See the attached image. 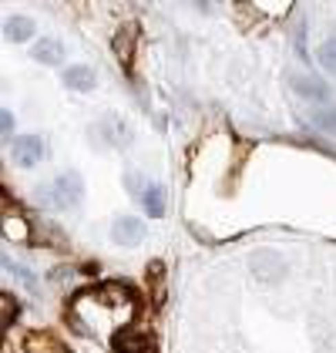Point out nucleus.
I'll list each match as a JSON object with an SVG mask.
<instances>
[{
  "instance_id": "obj_1",
  "label": "nucleus",
  "mask_w": 336,
  "mask_h": 353,
  "mask_svg": "<svg viewBox=\"0 0 336 353\" xmlns=\"http://www.w3.org/2000/svg\"><path fill=\"white\" fill-rule=\"evenodd\" d=\"M37 202L57 209V212H67V209H78L84 202V179L78 172H61L54 182H48L44 189H37Z\"/></svg>"
},
{
  "instance_id": "obj_2",
  "label": "nucleus",
  "mask_w": 336,
  "mask_h": 353,
  "mask_svg": "<svg viewBox=\"0 0 336 353\" xmlns=\"http://www.w3.org/2000/svg\"><path fill=\"white\" fill-rule=\"evenodd\" d=\"M249 272L259 283L276 286V283L286 279V259L276 249H255V252H249Z\"/></svg>"
},
{
  "instance_id": "obj_3",
  "label": "nucleus",
  "mask_w": 336,
  "mask_h": 353,
  "mask_svg": "<svg viewBox=\"0 0 336 353\" xmlns=\"http://www.w3.org/2000/svg\"><path fill=\"white\" fill-rule=\"evenodd\" d=\"M91 141H94L98 148H118V145H128L132 135H128V125H125L121 118L108 114L105 121H98V125L91 128Z\"/></svg>"
},
{
  "instance_id": "obj_4",
  "label": "nucleus",
  "mask_w": 336,
  "mask_h": 353,
  "mask_svg": "<svg viewBox=\"0 0 336 353\" xmlns=\"http://www.w3.org/2000/svg\"><path fill=\"white\" fill-rule=\"evenodd\" d=\"M44 152H48V145L41 135H17L10 141L14 165H21V168H34L37 162H44Z\"/></svg>"
},
{
  "instance_id": "obj_5",
  "label": "nucleus",
  "mask_w": 336,
  "mask_h": 353,
  "mask_svg": "<svg viewBox=\"0 0 336 353\" xmlns=\"http://www.w3.org/2000/svg\"><path fill=\"white\" fill-rule=\"evenodd\" d=\"M289 84L306 101H330V84H323L319 78H313V74H289Z\"/></svg>"
},
{
  "instance_id": "obj_6",
  "label": "nucleus",
  "mask_w": 336,
  "mask_h": 353,
  "mask_svg": "<svg viewBox=\"0 0 336 353\" xmlns=\"http://www.w3.org/2000/svg\"><path fill=\"white\" fill-rule=\"evenodd\" d=\"M61 81L67 91H94V84H98V74H94V68H87V64H71V68H64V74H61Z\"/></svg>"
},
{
  "instance_id": "obj_7",
  "label": "nucleus",
  "mask_w": 336,
  "mask_h": 353,
  "mask_svg": "<svg viewBox=\"0 0 336 353\" xmlns=\"http://www.w3.org/2000/svg\"><path fill=\"white\" fill-rule=\"evenodd\" d=\"M112 239L118 245H138L145 239V222L135 216H121L112 225Z\"/></svg>"
},
{
  "instance_id": "obj_8",
  "label": "nucleus",
  "mask_w": 336,
  "mask_h": 353,
  "mask_svg": "<svg viewBox=\"0 0 336 353\" xmlns=\"http://www.w3.org/2000/svg\"><path fill=\"white\" fill-rule=\"evenodd\" d=\"M30 57H34L37 64L57 68V64L64 61V44H61L57 37H41V41H34V48H30Z\"/></svg>"
},
{
  "instance_id": "obj_9",
  "label": "nucleus",
  "mask_w": 336,
  "mask_h": 353,
  "mask_svg": "<svg viewBox=\"0 0 336 353\" xmlns=\"http://www.w3.org/2000/svg\"><path fill=\"white\" fill-rule=\"evenodd\" d=\"M34 21L30 17H7L3 21V37L10 41V44H24V41H30L34 37Z\"/></svg>"
},
{
  "instance_id": "obj_10",
  "label": "nucleus",
  "mask_w": 336,
  "mask_h": 353,
  "mask_svg": "<svg viewBox=\"0 0 336 353\" xmlns=\"http://www.w3.org/2000/svg\"><path fill=\"white\" fill-rule=\"evenodd\" d=\"M0 270L7 272V276H14V279H17L21 286H28V290H37V276H34V272L28 270V266L14 263L10 256H3V252H0Z\"/></svg>"
},
{
  "instance_id": "obj_11",
  "label": "nucleus",
  "mask_w": 336,
  "mask_h": 353,
  "mask_svg": "<svg viewBox=\"0 0 336 353\" xmlns=\"http://www.w3.org/2000/svg\"><path fill=\"white\" fill-rule=\"evenodd\" d=\"M141 202H145V212L151 219L165 216V189L162 185H148V189L141 192Z\"/></svg>"
},
{
  "instance_id": "obj_12",
  "label": "nucleus",
  "mask_w": 336,
  "mask_h": 353,
  "mask_svg": "<svg viewBox=\"0 0 336 353\" xmlns=\"http://www.w3.org/2000/svg\"><path fill=\"white\" fill-rule=\"evenodd\" d=\"M309 121H313L319 132L336 135V105H319V108H313L309 111Z\"/></svg>"
},
{
  "instance_id": "obj_13",
  "label": "nucleus",
  "mask_w": 336,
  "mask_h": 353,
  "mask_svg": "<svg viewBox=\"0 0 336 353\" xmlns=\"http://www.w3.org/2000/svg\"><path fill=\"white\" fill-rule=\"evenodd\" d=\"M3 236L7 239H17V243H24V239H30V225H28V219L24 216H7L3 219Z\"/></svg>"
},
{
  "instance_id": "obj_14",
  "label": "nucleus",
  "mask_w": 336,
  "mask_h": 353,
  "mask_svg": "<svg viewBox=\"0 0 336 353\" xmlns=\"http://www.w3.org/2000/svg\"><path fill=\"white\" fill-rule=\"evenodd\" d=\"M316 57H319L323 71H330V74H336V37H330V41H323V44H319V51H316Z\"/></svg>"
},
{
  "instance_id": "obj_15",
  "label": "nucleus",
  "mask_w": 336,
  "mask_h": 353,
  "mask_svg": "<svg viewBox=\"0 0 336 353\" xmlns=\"http://www.w3.org/2000/svg\"><path fill=\"white\" fill-rule=\"evenodd\" d=\"M10 132H14V114L0 108V138H7Z\"/></svg>"
},
{
  "instance_id": "obj_16",
  "label": "nucleus",
  "mask_w": 336,
  "mask_h": 353,
  "mask_svg": "<svg viewBox=\"0 0 336 353\" xmlns=\"http://www.w3.org/2000/svg\"><path fill=\"white\" fill-rule=\"evenodd\" d=\"M138 182H141V179L135 175V172H132V175H128V189H132V192H138Z\"/></svg>"
}]
</instances>
